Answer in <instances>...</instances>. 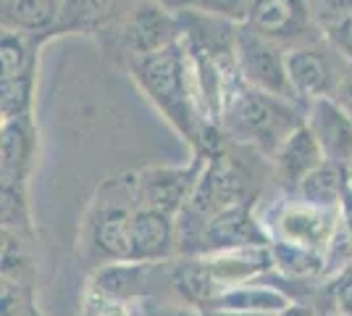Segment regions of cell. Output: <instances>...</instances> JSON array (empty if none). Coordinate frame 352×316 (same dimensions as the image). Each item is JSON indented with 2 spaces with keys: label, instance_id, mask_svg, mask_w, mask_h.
<instances>
[{
  "label": "cell",
  "instance_id": "6da1fadb",
  "mask_svg": "<svg viewBox=\"0 0 352 316\" xmlns=\"http://www.w3.org/2000/svg\"><path fill=\"white\" fill-rule=\"evenodd\" d=\"M134 76L153 98V103L163 111V116L174 124L192 145H200V127H197V98L187 72V50L182 43L134 56Z\"/></svg>",
  "mask_w": 352,
  "mask_h": 316
},
{
  "label": "cell",
  "instance_id": "7a4b0ae2",
  "mask_svg": "<svg viewBox=\"0 0 352 316\" xmlns=\"http://www.w3.org/2000/svg\"><path fill=\"white\" fill-rule=\"evenodd\" d=\"M300 124L302 121L297 119V114L287 105V101L255 90L242 76H236L223 103V127L234 140L261 145V151L276 156L281 143Z\"/></svg>",
  "mask_w": 352,
  "mask_h": 316
},
{
  "label": "cell",
  "instance_id": "3957f363",
  "mask_svg": "<svg viewBox=\"0 0 352 316\" xmlns=\"http://www.w3.org/2000/svg\"><path fill=\"white\" fill-rule=\"evenodd\" d=\"M236 72L250 87L263 90L281 101H297L289 74H287V53L279 43L268 40L263 34L252 32L248 24H242L236 32Z\"/></svg>",
  "mask_w": 352,
  "mask_h": 316
},
{
  "label": "cell",
  "instance_id": "277c9868",
  "mask_svg": "<svg viewBox=\"0 0 352 316\" xmlns=\"http://www.w3.org/2000/svg\"><path fill=\"white\" fill-rule=\"evenodd\" d=\"M195 253H219L232 248H250V245H271L265 229L252 216L250 203H236L229 209L213 213L203 222V227L195 232Z\"/></svg>",
  "mask_w": 352,
  "mask_h": 316
},
{
  "label": "cell",
  "instance_id": "5b68a950",
  "mask_svg": "<svg viewBox=\"0 0 352 316\" xmlns=\"http://www.w3.org/2000/svg\"><path fill=\"white\" fill-rule=\"evenodd\" d=\"M206 161H195L190 166H158V169H145L140 177V200L142 209L161 211L166 216H179L187 209V203L195 196V187L200 182Z\"/></svg>",
  "mask_w": 352,
  "mask_h": 316
},
{
  "label": "cell",
  "instance_id": "8992f818",
  "mask_svg": "<svg viewBox=\"0 0 352 316\" xmlns=\"http://www.w3.org/2000/svg\"><path fill=\"white\" fill-rule=\"evenodd\" d=\"M342 219V209H318L305 200L281 206L276 213V240L305 245L313 251H326Z\"/></svg>",
  "mask_w": 352,
  "mask_h": 316
},
{
  "label": "cell",
  "instance_id": "52a82bcc",
  "mask_svg": "<svg viewBox=\"0 0 352 316\" xmlns=\"http://www.w3.org/2000/svg\"><path fill=\"white\" fill-rule=\"evenodd\" d=\"M195 258L203 264V269L210 274V280L219 285L221 293L229 287L255 282L261 274L274 269L271 245L232 248V251H219V253H206V256Z\"/></svg>",
  "mask_w": 352,
  "mask_h": 316
},
{
  "label": "cell",
  "instance_id": "ba28073f",
  "mask_svg": "<svg viewBox=\"0 0 352 316\" xmlns=\"http://www.w3.org/2000/svg\"><path fill=\"white\" fill-rule=\"evenodd\" d=\"M305 124L318 140L326 161H337L344 166L352 164V116L339 105L334 95L313 101Z\"/></svg>",
  "mask_w": 352,
  "mask_h": 316
},
{
  "label": "cell",
  "instance_id": "9c48e42d",
  "mask_svg": "<svg viewBox=\"0 0 352 316\" xmlns=\"http://www.w3.org/2000/svg\"><path fill=\"white\" fill-rule=\"evenodd\" d=\"M126 37L134 56H145V53H155L174 43H182L184 32H182L179 14L171 16L168 8L155 0H142L129 21Z\"/></svg>",
  "mask_w": 352,
  "mask_h": 316
},
{
  "label": "cell",
  "instance_id": "30bf717a",
  "mask_svg": "<svg viewBox=\"0 0 352 316\" xmlns=\"http://www.w3.org/2000/svg\"><path fill=\"white\" fill-rule=\"evenodd\" d=\"M176 224L174 216L153 209H134L132 219V253L129 264H155L174 256Z\"/></svg>",
  "mask_w": 352,
  "mask_h": 316
},
{
  "label": "cell",
  "instance_id": "8fae6325",
  "mask_svg": "<svg viewBox=\"0 0 352 316\" xmlns=\"http://www.w3.org/2000/svg\"><path fill=\"white\" fill-rule=\"evenodd\" d=\"M310 8L305 0H252L248 27L274 43L292 40L308 27Z\"/></svg>",
  "mask_w": 352,
  "mask_h": 316
},
{
  "label": "cell",
  "instance_id": "7c38bea8",
  "mask_svg": "<svg viewBox=\"0 0 352 316\" xmlns=\"http://www.w3.org/2000/svg\"><path fill=\"white\" fill-rule=\"evenodd\" d=\"M287 74L297 101L313 103L318 98H331L337 92L331 63L318 50H310V48L287 50Z\"/></svg>",
  "mask_w": 352,
  "mask_h": 316
},
{
  "label": "cell",
  "instance_id": "4fadbf2b",
  "mask_svg": "<svg viewBox=\"0 0 352 316\" xmlns=\"http://www.w3.org/2000/svg\"><path fill=\"white\" fill-rule=\"evenodd\" d=\"M323 161L326 158H323L321 145L313 137L305 121L281 143L279 153H276V166H279L281 180L292 185V187H300V182L305 180L310 171H316Z\"/></svg>",
  "mask_w": 352,
  "mask_h": 316
},
{
  "label": "cell",
  "instance_id": "5bb4252c",
  "mask_svg": "<svg viewBox=\"0 0 352 316\" xmlns=\"http://www.w3.org/2000/svg\"><path fill=\"white\" fill-rule=\"evenodd\" d=\"M287 306H292V301L287 298V293H281L279 287L248 282V285H236L219 293L216 301L203 311H248V314L276 316Z\"/></svg>",
  "mask_w": 352,
  "mask_h": 316
},
{
  "label": "cell",
  "instance_id": "9a60e30c",
  "mask_svg": "<svg viewBox=\"0 0 352 316\" xmlns=\"http://www.w3.org/2000/svg\"><path fill=\"white\" fill-rule=\"evenodd\" d=\"M347 169L350 166L337 164V161H323L316 171H310L305 180L300 182L297 196L310 206L318 209H342V200L347 196Z\"/></svg>",
  "mask_w": 352,
  "mask_h": 316
},
{
  "label": "cell",
  "instance_id": "2e32d148",
  "mask_svg": "<svg viewBox=\"0 0 352 316\" xmlns=\"http://www.w3.org/2000/svg\"><path fill=\"white\" fill-rule=\"evenodd\" d=\"M132 209H111L95 224V242L111 261H126L132 253Z\"/></svg>",
  "mask_w": 352,
  "mask_h": 316
},
{
  "label": "cell",
  "instance_id": "e0dca14e",
  "mask_svg": "<svg viewBox=\"0 0 352 316\" xmlns=\"http://www.w3.org/2000/svg\"><path fill=\"white\" fill-rule=\"evenodd\" d=\"M274 269H279L289 280H313L326 274V258L321 251H313L305 245H294L287 240H271Z\"/></svg>",
  "mask_w": 352,
  "mask_h": 316
},
{
  "label": "cell",
  "instance_id": "ac0fdd59",
  "mask_svg": "<svg viewBox=\"0 0 352 316\" xmlns=\"http://www.w3.org/2000/svg\"><path fill=\"white\" fill-rule=\"evenodd\" d=\"M60 14L56 0H3V21L14 32L47 30Z\"/></svg>",
  "mask_w": 352,
  "mask_h": 316
},
{
  "label": "cell",
  "instance_id": "d6986e66",
  "mask_svg": "<svg viewBox=\"0 0 352 316\" xmlns=\"http://www.w3.org/2000/svg\"><path fill=\"white\" fill-rule=\"evenodd\" d=\"M142 274L145 264H126V261L108 264L95 274V293L108 301H126L142 285Z\"/></svg>",
  "mask_w": 352,
  "mask_h": 316
},
{
  "label": "cell",
  "instance_id": "ffe728a7",
  "mask_svg": "<svg viewBox=\"0 0 352 316\" xmlns=\"http://www.w3.org/2000/svg\"><path fill=\"white\" fill-rule=\"evenodd\" d=\"M3 76H24L34 69L32 43L24 32H3Z\"/></svg>",
  "mask_w": 352,
  "mask_h": 316
},
{
  "label": "cell",
  "instance_id": "44dd1931",
  "mask_svg": "<svg viewBox=\"0 0 352 316\" xmlns=\"http://www.w3.org/2000/svg\"><path fill=\"white\" fill-rule=\"evenodd\" d=\"M116 0H63L58 14V24L63 27H85L103 19Z\"/></svg>",
  "mask_w": 352,
  "mask_h": 316
},
{
  "label": "cell",
  "instance_id": "7402d4cb",
  "mask_svg": "<svg viewBox=\"0 0 352 316\" xmlns=\"http://www.w3.org/2000/svg\"><path fill=\"white\" fill-rule=\"evenodd\" d=\"M190 8L242 27V24H248L252 0H190Z\"/></svg>",
  "mask_w": 352,
  "mask_h": 316
},
{
  "label": "cell",
  "instance_id": "603a6c76",
  "mask_svg": "<svg viewBox=\"0 0 352 316\" xmlns=\"http://www.w3.org/2000/svg\"><path fill=\"white\" fill-rule=\"evenodd\" d=\"M323 34L339 53L352 63V8L347 14H342L337 21H331L329 27H323Z\"/></svg>",
  "mask_w": 352,
  "mask_h": 316
},
{
  "label": "cell",
  "instance_id": "cb8c5ba5",
  "mask_svg": "<svg viewBox=\"0 0 352 316\" xmlns=\"http://www.w3.org/2000/svg\"><path fill=\"white\" fill-rule=\"evenodd\" d=\"M334 98H337L339 105H342V108H344V111H347V114L352 116V69L344 76H342V79H339Z\"/></svg>",
  "mask_w": 352,
  "mask_h": 316
},
{
  "label": "cell",
  "instance_id": "d4e9b609",
  "mask_svg": "<svg viewBox=\"0 0 352 316\" xmlns=\"http://www.w3.org/2000/svg\"><path fill=\"white\" fill-rule=\"evenodd\" d=\"M276 316H318V314H316V308H310L305 303H292V306H287V308Z\"/></svg>",
  "mask_w": 352,
  "mask_h": 316
},
{
  "label": "cell",
  "instance_id": "484cf974",
  "mask_svg": "<svg viewBox=\"0 0 352 316\" xmlns=\"http://www.w3.org/2000/svg\"><path fill=\"white\" fill-rule=\"evenodd\" d=\"M155 3L166 6L168 11H187L190 8V0H155Z\"/></svg>",
  "mask_w": 352,
  "mask_h": 316
},
{
  "label": "cell",
  "instance_id": "4316f807",
  "mask_svg": "<svg viewBox=\"0 0 352 316\" xmlns=\"http://www.w3.org/2000/svg\"><path fill=\"white\" fill-rule=\"evenodd\" d=\"M203 316H268V314H248V311H200Z\"/></svg>",
  "mask_w": 352,
  "mask_h": 316
},
{
  "label": "cell",
  "instance_id": "83f0119b",
  "mask_svg": "<svg viewBox=\"0 0 352 316\" xmlns=\"http://www.w3.org/2000/svg\"><path fill=\"white\" fill-rule=\"evenodd\" d=\"M347 193L352 196V164H350V169H347Z\"/></svg>",
  "mask_w": 352,
  "mask_h": 316
},
{
  "label": "cell",
  "instance_id": "f1b7e54d",
  "mask_svg": "<svg viewBox=\"0 0 352 316\" xmlns=\"http://www.w3.org/2000/svg\"><path fill=\"white\" fill-rule=\"evenodd\" d=\"M30 316H40V314H37V311H32V314Z\"/></svg>",
  "mask_w": 352,
  "mask_h": 316
}]
</instances>
